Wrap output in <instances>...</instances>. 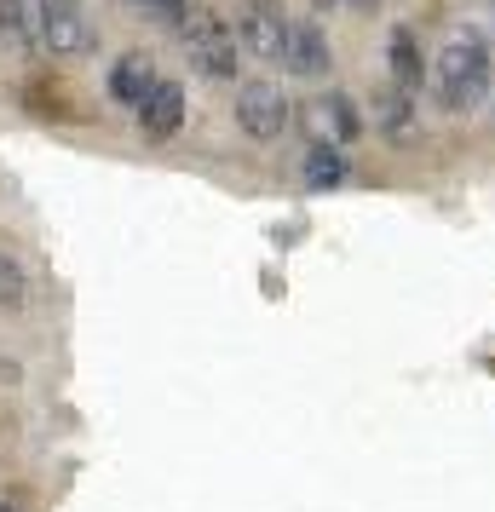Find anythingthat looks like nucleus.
<instances>
[{
  "mask_svg": "<svg viewBox=\"0 0 495 512\" xmlns=\"http://www.w3.org/2000/svg\"><path fill=\"white\" fill-rule=\"evenodd\" d=\"M0 512H12V507H0Z\"/></svg>",
  "mask_w": 495,
  "mask_h": 512,
  "instance_id": "obj_17",
  "label": "nucleus"
},
{
  "mask_svg": "<svg viewBox=\"0 0 495 512\" xmlns=\"http://www.w3.org/2000/svg\"><path fill=\"white\" fill-rule=\"evenodd\" d=\"M133 6H144L150 18H162V24H173V29L190 18V0H133Z\"/></svg>",
  "mask_w": 495,
  "mask_h": 512,
  "instance_id": "obj_14",
  "label": "nucleus"
},
{
  "mask_svg": "<svg viewBox=\"0 0 495 512\" xmlns=\"http://www.w3.org/2000/svg\"><path fill=\"white\" fill-rule=\"evenodd\" d=\"M35 47L58 52V58H81L98 47V29L81 0H35Z\"/></svg>",
  "mask_w": 495,
  "mask_h": 512,
  "instance_id": "obj_2",
  "label": "nucleus"
},
{
  "mask_svg": "<svg viewBox=\"0 0 495 512\" xmlns=\"http://www.w3.org/2000/svg\"><path fill=\"white\" fill-rule=\"evenodd\" d=\"M236 35H242V47L254 52V58H271V64H283V47H288V18L277 6H265L254 0L242 18H236Z\"/></svg>",
  "mask_w": 495,
  "mask_h": 512,
  "instance_id": "obj_5",
  "label": "nucleus"
},
{
  "mask_svg": "<svg viewBox=\"0 0 495 512\" xmlns=\"http://www.w3.org/2000/svg\"><path fill=\"white\" fill-rule=\"evenodd\" d=\"M283 64L294 75H323L334 64L329 41H323V29L317 24H288V47H283Z\"/></svg>",
  "mask_w": 495,
  "mask_h": 512,
  "instance_id": "obj_7",
  "label": "nucleus"
},
{
  "mask_svg": "<svg viewBox=\"0 0 495 512\" xmlns=\"http://www.w3.org/2000/svg\"><path fill=\"white\" fill-rule=\"evenodd\" d=\"M375 121L386 127V133H409V87H386V93L375 98Z\"/></svg>",
  "mask_w": 495,
  "mask_h": 512,
  "instance_id": "obj_12",
  "label": "nucleus"
},
{
  "mask_svg": "<svg viewBox=\"0 0 495 512\" xmlns=\"http://www.w3.org/2000/svg\"><path fill=\"white\" fill-rule=\"evenodd\" d=\"M311 6H340V0H311Z\"/></svg>",
  "mask_w": 495,
  "mask_h": 512,
  "instance_id": "obj_16",
  "label": "nucleus"
},
{
  "mask_svg": "<svg viewBox=\"0 0 495 512\" xmlns=\"http://www.w3.org/2000/svg\"><path fill=\"white\" fill-rule=\"evenodd\" d=\"M392 81L398 87H421V52H415V35L409 29H392Z\"/></svg>",
  "mask_w": 495,
  "mask_h": 512,
  "instance_id": "obj_10",
  "label": "nucleus"
},
{
  "mask_svg": "<svg viewBox=\"0 0 495 512\" xmlns=\"http://www.w3.org/2000/svg\"><path fill=\"white\" fill-rule=\"evenodd\" d=\"M317 127L323 133H334V144H346V139H357V110H352V98H323L317 104Z\"/></svg>",
  "mask_w": 495,
  "mask_h": 512,
  "instance_id": "obj_11",
  "label": "nucleus"
},
{
  "mask_svg": "<svg viewBox=\"0 0 495 512\" xmlns=\"http://www.w3.org/2000/svg\"><path fill=\"white\" fill-rule=\"evenodd\" d=\"M236 127L248 133V139H283L288 127V98L283 87H271V81H248V87H236Z\"/></svg>",
  "mask_w": 495,
  "mask_h": 512,
  "instance_id": "obj_3",
  "label": "nucleus"
},
{
  "mask_svg": "<svg viewBox=\"0 0 495 512\" xmlns=\"http://www.w3.org/2000/svg\"><path fill=\"white\" fill-rule=\"evenodd\" d=\"M179 121H185V87H179V81H156L150 98L139 104V127L150 139H173Z\"/></svg>",
  "mask_w": 495,
  "mask_h": 512,
  "instance_id": "obj_6",
  "label": "nucleus"
},
{
  "mask_svg": "<svg viewBox=\"0 0 495 512\" xmlns=\"http://www.w3.org/2000/svg\"><path fill=\"white\" fill-rule=\"evenodd\" d=\"M185 41L196 52V64L208 75H236V29L225 18H213V12H190L185 24Z\"/></svg>",
  "mask_w": 495,
  "mask_h": 512,
  "instance_id": "obj_4",
  "label": "nucleus"
},
{
  "mask_svg": "<svg viewBox=\"0 0 495 512\" xmlns=\"http://www.w3.org/2000/svg\"><path fill=\"white\" fill-rule=\"evenodd\" d=\"M490 47H484V35H472V29H461V35H449L444 52L432 58V93H438V104L444 110H478L484 104V93H490Z\"/></svg>",
  "mask_w": 495,
  "mask_h": 512,
  "instance_id": "obj_1",
  "label": "nucleus"
},
{
  "mask_svg": "<svg viewBox=\"0 0 495 512\" xmlns=\"http://www.w3.org/2000/svg\"><path fill=\"white\" fill-rule=\"evenodd\" d=\"M352 6H357V12H369V6H375V0H352Z\"/></svg>",
  "mask_w": 495,
  "mask_h": 512,
  "instance_id": "obj_15",
  "label": "nucleus"
},
{
  "mask_svg": "<svg viewBox=\"0 0 495 512\" xmlns=\"http://www.w3.org/2000/svg\"><path fill=\"white\" fill-rule=\"evenodd\" d=\"M346 179V156H340V144H317L306 156V185L311 190H334Z\"/></svg>",
  "mask_w": 495,
  "mask_h": 512,
  "instance_id": "obj_9",
  "label": "nucleus"
},
{
  "mask_svg": "<svg viewBox=\"0 0 495 512\" xmlns=\"http://www.w3.org/2000/svg\"><path fill=\"white\" fill-rule=\"evenodd\" d=\"M24 294H29V288H24V271L0 254V305H6V311H18V305H24Z\"/></svg>",
  "mask_w": 495,
  "mask_h": 512,
  "instance_id": "obj_13",
  "label": "nucleus"
},
{
  "mask_svg": "<svg viewBox=\"0 0 495 512\" xmlns=\"http://www.w3.org/2000/svg\"><path fill=\"white\" fill-rule=\"evenodd\" d=\"M150 87H156V70H150V58H144V52H127L116 70H110V93H116L121 104H133V110L150 98Z\"/></svg>",
  "mask_w": 495,
  "mask_h": 512,
  "instance_id": "obj_8",
  "label": "nucleus"
}]
</instances>
